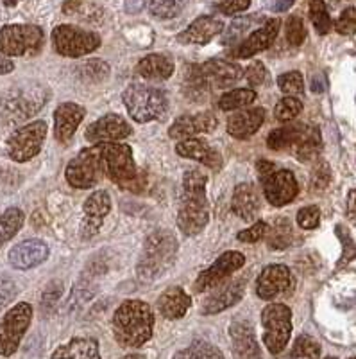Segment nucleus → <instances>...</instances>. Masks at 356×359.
Wrapping results in <instances>:
<instances>
[{
    "mask_svg": "<svg viewBox=\"0 0 356 359\" xmlns=\"http://www.w3.org/2000/svg\"><path fill=\"white\" fill-rule=\"evenodd\" d=\"M281 20L280 18H271L259 29L252 31L249 36L243 41H240L238 45H235L233 49L229 50L231 57H251L255 54L263 53L267 50L272 43H274L276 36L280 33Z\"/></svg>",
    "mask_w": 356,
    "mask_h": 359,
    "instance_id": "19",
    "label": "nucleus"
},
{
    "mask_svg": "<svg viewBox=\"0 0 356 359\" xmlns=\"http://www.w3.org/2000/svg\"><path fill=\"white\" fill-rule=\"evenodd\" d=\"M61 294H63V284L57 280L50 282L49 286L45 287L43 294H41V311L50 313L57 306V302H59Z\"/></svg>",
    "mask_w": 356,
    "mask_h": 359,
    "instance_id": "45",
    "label": "nucleus"
},
{
    "mask_svg": "<svg viewBox=\"0 0 356 359\" xmlns=\"http://www.w3.org/2000/svg\"><path fill=\"white\" fill-rule=\"evenodd\" d=\"M243 264H245V255L243 253L236 252V250L224 252L213 264L208 266L203 273L195 278L194 291L195 293H203V291L213 290L215 286H219L220 282L229 278Z\"/></svg>",
    "mask_w": 356,
    "mask_h": 359,
    "instance_id": "14",
    "label": "nucleus"
},
{
    "mask_svg": "<svg viewBox=\"0 0 356 359\" xmlns=\"http://www.w3.org/2000/svg\"><path fill=\"white\" fill-rule=\"evenodd\" d=\"M79 6H81V0H65V4H63V13L72 15V13H76L77 9H79Z\"/></svg>",
    "mask_w": 356,
    "mask_h": 359,
    "instance_id": "57",
    "label": "nucleus"
},
{
    "mask_svg": "<svg viewBox=\"0 0 356 359\" xmlns=\"http://www.w3.org/2000/svg\"><path fill=\"white\" fill-rule=\"evenodd\" d=\"M231 210L243 221H255L259 212V191L251 182H242L233 191Z\"/></svg>",
    "mask_w": 356,
    "mask_h": 359,
    "instance_id": "27",
    "label": "nucleus"
},
{
    "mask_svg": "<svg viewBox=\"0 0 356 359\" xmlns=\"http://www.w3.org/2000/svg\"><path fill=\"white\" fill-rule=\"evenodd\" d=\"M174 359H224V354L213 343L204 339H195L187 348L179 351Z\"/></svg>",
    "mask_w": 356,
    "mask_h": 359,
    "instance_id": "38",
    "label": "nucleus"
},
{
    "mask_svg": "<svg viewBox=\"0 0 356 359\" xmlns=\"http://www.w3.org/2000/svg\"><path fill=\"white\" fill-rule=\"evenodd\" d=\"M81 229H79V237L83 241H90L92 237L101 232V226L104 223L106 216L111 212V198L106 191H95L90 194L88 200L83 205Z\"/></svg>",
    "mask_w": 356,
    "mask_h": 359,
    "instance_id": "16",
    "label": "nucleus"
},
{
    "mask_svg": "<svg viewBox=\"0 0 356 359\" xmlns=\"http://www.w3.org/2000/svg\"><path fill=\"white\" fill-rule=\"evenodd\" d=\"M65 178L76 189H92L106 178L104 165L95 144L77 153L65 169Z\"/></svg>",
    "mask_w": 356,
    "mask_h": 359,
    "instance_id": "12",
    "label": "nucleus"
},
{
    "mask_svg": "<svg viewBox=\"0 0 356 359\" xmlns=\"http://www.w3.org/2000/svg\"><path fill=\"white\" fill-rule=\"evenodd\" d=\"M292 358L294 359H319L320 358V345L315 338L308 334H301L294 341L292 347Z\"/></svg>",
    "mask_w": 356,
    "mask_h": 359,
    "instance_id": "42",
    "label": "nucleus"
},
{
    "mask_svg": "<svg viewBox=\"0 0 356 359\" xmlns=\"http://www.w3.org/2000/svg\"><path fill=\"white\" fill-rule=\"evenodd\" d=\"M335 29L339 34H344V36H349V34H355L356 29V9L348 8L340 13L339 20L335 22Z\"/></svg>",
    "mask_w": 356,
    "mask_h": 359,
    "instance_id": "51",
    "label": "nucleus"
},
{
    "mask_svg": "<svg viewBox=\"0 0 356 359\" xmlns=\"http://www.w3.org/2000/svg\"><path fill=\"white\" fill-rule=\"evenodd\" d=\"M145 6V0H126L127 13H140Z\"/></svg>",
    "mask_w": 356,
    "mask_h": 359,
    "instance_id": "56",
    "label": "nucleus"
},
{
    "mask_svg": "<svg viewBox=\"0 0 356 359\" xmlns=\"http://www.w3.org/2000/svg\"><path fill=\"white\" fill-rule=\"evenodd\" d=\"M324 359H336V358H332V355H329V358H324Z\"/></svg>",
    "mask_w": 356,
    "mask_h": 359,
    "instance_id": "62",
    "label": "nucleus"
},
{
    "mask_svg": "<svg viewBox=\"0 0 356 359\" xmlns=\"http://www.w3.org/2000/svg\"><path fill=\"white\" fill-rule=\"evenodd\" d=\"M102 40L94 31L63 24L52 31V47L59 56L81 57L101 47Z\"/></svg>",
    "mask_w": 356,
    "mask_h": 359,
    "instance_id": "10",
    "label": "nucleus"
},
{
    "mask_svg": "<svg viewBox=\"0 0 356 359\" xmlns=\"http://www.w3.org/2000/svg\"><path fill=\"white\" fill-rule=\"evenodd\" d=\"M187 0H149V11L152 17L170 20V18L181 15Z\"/></svg>",
    "mask_w": 356,
    "mask_h": 359,
    "instance_id": "40",
    "label": "nucleus"
},
{
    "mask_svg": "<svg viewBox=\"0 0 356 359\" xmlns=\"http://www.w3.org/2000/svg\"><path fill=\"white\" fill-rule=\"evenodd\" d=\"M174 60L169 54L154 53L149 56L142 57L138 62L136 70L134 72L143 79H150V81H165L174 74Z\"/></svg>",
    "mask_w": 356,
    "mask_h": 359,
    "instance_id": "30",
    "label": "nucleus"
},
{
    "mask_svg": "<svg viewBox=\"0 0 356 359\" xmlns=\"http://www.w3.org/2000/svg\"><path fill=\"white\" fill-rule=\"evenodd\" d=\"M310 18L319 34H328L332 31V17L324 0H312L310 2Z\"/></svg>",
    "mask_w": 356,
    "mask_h": 359,
    "instance_id": "41",
    "label": "nucleus"
},
{
    "mask_svg": "<svg viewBox=\"0 0 356 359\" xmlns=\"http://www.w3.org/2000/svg\"><path fill=\"white\" fill-rule=\"evenodd\" d=\"M86 110L77 102H61L54 111V137L59 144H69L79 124L85 118Z\"/></svg>",
    "mask_w": 356,
    "mask_h": 359,
    "instance_id": "25",
    "label": "nucleus"
},
{
    "mask_svg": "<svg viewBox=\"0 0 356 359\" xmlns=\"http://www.w3.org/2000/svg\"><path fill=\"white\" fill-rule=\"evenodd\" d=\"M2 2H4V4L8 6V8H13V6H17L18 2H20V0H2Z\"/></svg>",
    "mask_w": 356,
    "mask_h": 359,
    "instance_id": "61",
    "label": "nucleus"
},
{
    "mask_svg": "<svg viewBox=\"0 0 356 359\" xmlns=\"http://www.w3.org/2000/svg\"><path fill=\"white\" fill-rule=\"evenodd\" d=\"M312 126L303 123L287 124V126L276 128L269 133L267 146L272 151H287V149H296L301 142L304 140L308 133H310Z\"/></svg>",
    "mask_w": 356,
    "mask_h": 359,
    "instance_id": "29",
    "label": "nucleus"
},
{
    "mask_svg": "<svg viewBox=\"0 0 356 359\" xmlns=\"http://www.w3.org/2000/svg\"><path fill=\"white\" fill-rule=\"evenodd\" d=\"M262 20L263 18L259 17V15H249V17L235 18V20L227 25V29L224 31L222 40L220 41H222V45L238 43V41L243 38V34H245L247 31H251V29L255 27L256 24H259Z\"/></svg>",
    "mask_w": 356,
    "mask_h": 359,
    "instance_id": "37",
    "label": "nucleus"
},
{
    "mask_svg": "<svg viewBox=\"0 0 356 359\" xmlns=\"http://www.w3.org/2000/svg\"><path fill=\"white\" fill-rule=\"evenodd\" d=\"M292 4H294V0H276V4H274V9L276 11H288V9L292 8Z\"/></svg>",
    "mask_w": 356,
    "mask_h": 359,
    "instance_id": "58",
    "label": "nucleus"
},
{
    "mask_svg": "<svg viewBox=\"0 0 356 359\" xmlns=\"http://www.w3.org/2000/svg\"><path fill=\"white\" fill-rule=\"evenodd\" d=\"M183 92L192 101H204L206 95L210 94L211 88L204 78L199 72L197 65L187 67V72H185V81H183Z\"/></svg>",
    "mask_w": 356,
    "mask_h": 359,
    "instance_id": "33",
    "label": "nucleus"
},
{
    "mask_svg": "<svg viewBox=\"0 0 356 359\" xmlns=\"http://www.w3.org/2000/svg\"><path fill=\"white\" fill-rule=\"evenodd\" d=\"M178 239L172 230H156L145 239L143 252L136 264V275L142 282H152L166 273L176 262Z\"/></svg>",
    "mask_w": 356,
    "mask_h": 359,
    "instance_id": "3",
    "label": "nucleus"
},
{
    "mask_svg": "<svg viewBox=\"0 0 356 359\" xmlns=\"http://www.w3.org/2000/svg\"><path fill=\"white\" fill-rule=\"evenodd\" d=\"M251 6V0H220L219 11L224 15H235V13L245 11Z\"/></svg>",
    "mask_w": 356,
    "mask_h": 359,
    "instance_id": "53",
    "label": "nucleus"
},
{
    "mask_svg": "<svg viewBox=\"0 0 356 359\" xmlns=\"http://www.w3.org/2000/svg\"><path fill=\"white\" fill-rule=\"evenodd\" d=\"M13 70H15V63H13L8 56L0 54V76L13 72Z\"/></svg>",
    "mask_w": 356,
    "mask_h": 359,
    "instance_id": "54",
    "label": "nucleus"
},
{
    "mask_svg": "<svg viewBox=\"0 0 356 359\" xmlns=\"http://www.w3.org/2000/svg\"><path fill=\"white\" fill-rule=\"evenodd\" d=\"M50 359H101L99 341L94 338H72L57 347Z\"/></svg>",
    "mask_w": 356,
    "mask_h": 359,
    "instance_id": "32",
    "label": "nucleus"
},
{
    "mask_svg": "<svg viewBox=\"0 0 356 359\" xmlns=\"http://www.w3.org/2000/svg\"><path fill=\"white\" fill-rule=\"evenodd\" d=\"M265 123V110L263 108H249V110H240L231 114L227 118V133L233 139L247 140L256 133Z\"/></svg>",
    "mask_w": 356,
    "mask_h": 359,
    "instance_id": "26",
    "label": "nucleus"
},
{
    "mask_svg": "<svg viewBox=\"0 0 356 359\" xmlns=\"http://www.w3.org/2000/svg\"><path fill=\"white\" fill-rule=\"evenodd\" d=\"M131 133H133V128L129 126V123L122 115L106 114L86 128L85 137L92 144H101L124 140Z\"/></svg>",
    "mask_w": 356,
    "mask_h": 359,
    "instance_id": "18",
    "label": "nucleus"
},
{
    "mask_svg": "<svg viewBox=\"0 0 356 359\" xmlns=\"http://www.w3.org/2000/svg\"><path fill=\"white\" fill-rule=\"evenodd\" d=\"M224 31V24L219 18L210 17H199L197 20L192 22L183 33L178 34L179 43H192V45H204L210 40H213L217 34H220Z\"/></svg>",
    "mask_w": 356,
    "mask_h": 359,
    "instance_id": "28",
    "label": "nucleus"
},
{
    "mask_svg": "<svg viewBox=\"0 0 356 359\" xmlns=\"http://www.w3.org/2000/svg\"><path fill=\"white\" fill-rule=\"evenodd\" d=\"M122 101L126 104L131 118L140 124L159 121L169 108L165 92L158 86L145 85V83H133L127 86L122 94Z\"/></svg>",
    "mask_w": 356,
    "mask_h": 359,
    "instance_id": "6",
    "label": "nucleus"
},
{
    "mask_svg": "<svg viewBox=\"0 0 356 359\" xmlns=\"http://www.w3.org/2000/svg\"><path fill=\"white\" fill-rule=\"evenodd\" d=\"M117 343L124 348H138L152 338L154 313L142 300H126L117 307L111 320Z\"/></svg>",
    "mask_w": 356,
    "mask_h": 359,
    "instance_id": "2",
    "label": "nucleus"
},
{
    "mask_svg": "<svg viewBox=\"0 0 356 359\" xmlns=\"http://www.w3.org/2000/svg\"><path fill=\"white\" fill-rule=\"evenodd\" d=\"M45 137H47V123L45 121H34V123L18 128L6 142L8 156L18 163L29 162L41 151Z\"/></svg>",
    "mask_w": 356,
    "mask_h": 359,
    "instance_id": "13",
    "label": "nucleus"
},
{
    "mask_svg": "<svg viewBox=\"0 0 356 359\" xmlns=\"http://www.w3.org/2000/svg\"><path fill=\"white\" fill-rule=\"evenodd\" d=\"M208 176L197 169L183 175L179 194L178 226L187 237H194L206 229L210 221V207L206 200Z\"/></svg>",
    "mask_w": 356,
    "mask_h": 359,
    "instance_id": "1",
    "label": "nucleus"
},
{
    "mask_svg": "<svg viewBox=\"0 0 356 359\" xmlns=\"http://www.w3.org/2000/svg\"><path fill=\"white\" fill-rule=\"evenodd\" d=\"M301 111H303V102L297 97L287 95V97L280 99L278 104H276L274 117L278 118L280 123H290L292 118H296Z\"/></svg>",
    "mask_w": 356,
    "mask_h": 359,
    "instance_id": "43",
    "label": "nucleus"
},
{
    "mask_svg": "<svg viewBox=\"0 0 356 359\" xmlns=\"http://www.w3.org/2000/svg\"><path fill=\"white\" fill-rule=\"evenodd\" d=\"M231 347L235 359H262L259 343L256 339L255 329L245 320H236L229 325Z\"/></svg>",
    "mask_w": 356,
    "mask_h": 359,
    "instance_id": "24",
    "label": "nucleus"
},
{
    "mask_svg": "<svg viewBox=\"0 0 356 359\" xmlns=\"http://www.w3.org/2000/svg\"><path fill=\"white\" fill-rule=\"evenodd\" d=\"M43 47V31L33 24H9L0 29V54L22 57L38 54Z\"/></svg>",
    "mask_w": 356,
    "mask_h": 359,
    "instance_id": "8",
    "label": "nucleus"
},
{
    "mask_svg": "<svg viewBox=\"0 0 356 359\" xmlns=\"http://www.w3.org/2000/svg\"><path fill=\"white\" fill-rule=\"evenodd\" d=\"M263 343L271 354H280L290 341L292 311L285 304H269L262 311Z\"/></svg>",
    "mask_w": 356,
    "mask_h": 359,
    "instance_id": "9",
    "label": "nucleus"
},
{
    "mask_svg": "<svg viewBox=\"0 0 356 359\" xmlns=\"http://www.w3.org/2000/svg\"><path fill=\"white\" fill-rule=\"evenodd\" d=\"M324 88H326V78H324L322 74H319V76H313L312 92H315V94H320Z\"/></svg>",
    "mask_w": 356,
    "mask_h": 359,
    "instance_id": "55",
    "label": "nucleus"
},
{
    "mask_svg": "<svg viewBox=\"0 0 356 359\" xmlns=\"http://www.w3.org/2000/svg\"><path fill=\"white\" fill-rule=\"evenodd\" d=\"M349 359H355V358H349Z\"/></svg>",
    "mask_w": 356,
    "mask_h": 359,
    "instance_id": "63",
    "label": "nucleus"
},
{
    "mask_svg": "<svg viewBox=\"0 0 356 359\" xmlns=\"http://www.w3.org/2000/svg\"><path fill=\"white\" fill-rule=\"evenodd\" d=\"M304 38H306V29H304V22L299 17H290L287 22V41L290 45H303Z\"/></svg>",
    "mask_w": 356,
    "mask_h": 359,
    "instance_id": "50",
    "label": "nucleus"
},
{
    "mask_svg": "<svg viewBox=\"0 0 356 359\" xmlns=\"http://www.w3.org/2000/svg\"><path fill=\"white\" fill-rule=\"evenodd\" d=\"M49 246H47L45 241H41V239H25V241L13 246L8 259L9 264L15 269L27 271V269L36 268L41 262L47 261V259H49Z\"/></svg>",
    "mask_w": 356,
    "mask_h": 359,
    "instance_id": "21",
    "label": "nucleus"
},
{
    "mask_svg": "<svg viewBox=\"0 0 356 359\" xmlns=\"http://www.w3.org/2000/svg\"><path fill=\"white\" fill-rule=\"evenodd\" d=\"M73 72L83 83H92V85H97V83H104L106 79L110 78V65L102 60H88V62L81 63V65L73 67Z\"/></svg>",
    "mask_w": 356,
    "mask_h": 359,
    "instance_id": "35",
    "label": "nucleus"
},
{
    "mask_svg": "<svg viewBox=\"0 0 356 359\" xmlns=\"http://www.w3.org/2000/svg\"><path fill=\"white\" fill-rule=\"evenodd\" d=\"M95 147H97L99 156L104 165L106 178H110L118 187L134 191V185L145 182L142 172H138L133 151L127 144L101 142L95 144Z\"/></svg>",
    "mask_w": 356,
    "mask_h": 359,
    "instance_id": "5",
    "label": "nucleus"
},
{
    "mask_svg": "<svg viewBox=\"0 0 356 359\" xmlns=\"http://www.w3.org/2000/svg\"><path fill=\"white\" fill-rule=\"evenodd\" d=\"M120 359H145V355L143 354H129V355H124V358Z\"/></svg>",
    "mask_w": 356,
    "mask_h": 359,
    "instance_id": "60",
    "label": "nucleus"
},
{
    "mask_svg": "<svg viewBox=\"0 0 356 359\" xmlns=\"http://www.w3.org/2000/svg\"><path fill=\"white\" fill-rule=\"evenodd\" d=\"M267 229H269V223H265V221H256L252 226H249V229L236 233V239H238L240 243H251L252 245V243H258L262 241V239H265Z\"/></svg>",
    "mask_w": 356,
    "mask_h": 359,
    "instance_id": "49",
    "label": "nucleus"
},
{
    "mask_svg": "<svg viewBox=\"0 0 356 359\" xmlns=\"http://www.w3.org/2000/svg\"><path fill=\"white\" fill-rule=\"evenodd\" d=\"M192 306V298L183 287L174 286L163 291L158 298L159 314L166 320H179L188 313Z\"/></svg>",
    "mask_w": 356,
    "mask_h": 359,
    "instance_id": "31",
    "label": "nucleus"
},
{
    "mask_svg": "<svg viewBox=\"0 0 356 359\" xmlns=\"http://www.w3.org/2000/svg\"><path fill=\"white\" fill-rule=\"evenodd\" d=\"M50 90L43 85L13 86L0 97V118L6 126L25 123L49 102Z\"/></svg>",
    "mask_w": 356,
    "mask_h": 359,
    "instance_id": "4",
    "label": "nucleus"
},
{
    "mask_svg": "<svg viewBox=\"0 0 356 359\" xmlns=\"http://www.w3.org/2000/svg\"><path fill=\"white\" fill-rule=\"evenodd\" d=\"M296 286L294 275L285 264H269L262 269L258 280H256V294L262 300H274L278 297L292 293Z\"/></svg>",
    "mask_w": 356,
    "mask_h": 359,
    "instance_id": "15",
    "label": "nucleus"
},
{
    "mask_svg": "<svg viewBox=\"0 0 356 359\" xmlns=\"http://www.w3.org/2000/svg\"><path fill=\"white\" fill-rule=\"evenodd\" d=\"M245 278L238 277L233 280H224L220 282L219 286L213 287V293L206 298L201 306V314L204 316H211V314H219L222 311L229 309L235 304L242 300L243 293H245Z\"/></svg>",
    "mask_w": 356,
    "mask_h": 359,
    "instance_id": "17",
    "label": "nucleus"
},
{
    "mask_svg": "<svg viewBox=\"0 0 356 359\" xmlns=\"http://www.w3.org/2000/svg\"><path fill=\"white\" fill-rule=\"evenodd\" d=\"M259 182H262L263 196L274 207H285L292 203L299 194V184H297L294 172L288 169L276 168L272 162L259 160L256 163Z\"/></svg>",
    "mask_w": 356,
    "mask_h": 359,
    "instance_id": "7",
    "label": "nucleus"
},
{
    "mask_svg": "<svg viewBox=\"0 0 356 359\" xmlns=\"http://www.w3.org/2000/svg\"><path fill=\"white\" fill-rule=\"evenodd\" d=\"M349 217L351 219H355V212H356V208H355V191L349 192Z\"/></svg>",
    "mask_w": 356,
    "mask_h": 359,
    "instance_id": "59",
    "label": "nucleus"
},
{
    "mask_svg": "<svg viewBox=\"0 0 356 359\" xmlns=\"http://www.w3.org/2000/svg\"><path fill=\"white\" fill-rule=\"evenodd\" d=\"M18 287L9 275L0 273V311H4L15 300Z\"/></svg>",
    "mask_w": 356,
    "mask_h": 359,
    "instance_id": "48",
    "label": "nucleus"
},
{
    "mask_svg": "<svg viewBox=\"0 0 356 359\" xmlns=\"http://www.w3.org/2000/svg\"><path fill=\"white\" fill-rule=\"evenodd\" d=\"M256 92L251 88H235L231 92H226L222 97L219 99V108L222 111H235L240 108L249 107L251 102H255Z\"/></svg>",
    "mask_w": 356,
    "mask_h": 359,
    "instance_id": "39",
    "label": "nucleus"
},
{
    "mask_svg": "<svg viewBox=\"0 0 356 359\" xmlns=\"http://www.w3.org/2000/svg\"><path fill=\"white\" fill-rule=\"evenodd\" d=\"M24 221L25 214L22 212L20 208H6V212H2V216H0V248L20 232V229L24 226Z\"/></svg>",
    "mask_w": 356,
    "mask_h": 359,
    "instance_id": "34",
    "label": "nucleus"
},
{
    "mask_svg": "<svg viewBox=\"0 0 356 359\" xmlns=\"http://www.w3.org/2000/svg\"><path fill=\"white\" fill-rule=\"evenodd\" d=\"M243 76L247 78V81L251 83L252 86H259L267 81V69L262 62H252L251 65L243 70Z\"/></svg>",
    "mask_w": 356,
    "mask_h": 359,
    "instance_id": "52",
    "label": "nucleus"
},
{
    "mask_svg": "<svg viewBox=\"0 0 356 359\" xmlns=\"http://www.w3.org/2000/svg\"><path fill=\"white\" fill-rule=\"evenodd\" d=\"M33 322V307L27 302L13 306L0 320V355L11 358L20 347L22 339Z\"/></svg>",
    "mask_w": 356,
    "mask_h": 359,
    "instance_id": "11",
    "label": "nucleus"
},
{
    "mask_svg": "<svg viewBox=\"0 0 356 359\" xmlns=\"http://www.w3.org/2000/svg\"><path fill=\"white\" fill-rule=\"evenodd\" d=\"M197 67L211 90L227 88V86L243 78L242 67L235 62H229V60H208L206 63Z\"/></svg>",
    "mask_w": 356,
    "mask_h": 359,
    "instance_id": "22",
    "label": "nucleus"
},
{
    "mask_svg": "<svg viewBox=\"0 0 356 359\" xmlns=\"http://www.w3.org/2000/svg\"><path fill=\"white\" fill-rule=\"evenodd\" d=\"M310 182H312V191H324L328 187L329 182H332V169H329L328 163L317 162L312 176H310Z\"/></svg>",
    "mask_w": 356,
    "mask_h": 359,
    "instance_id": "46",
    "label": "nucleus"
},
{
    "mask_svg": "<svg viewBox=\"0 0 356 359\" xmlns=\"http://www.w3.org/2000/svg\"><path fill=\"white\" fill-rule=\"evenodd\" d=\"M278 86L283 94L292 95V97H297L304 92V79L303 74L297 72V70H292V72L281 74L278 78Z\"/></svg>",
    "mask_w": 356,
    "mask_h": 359,
    "instance_id": "44",
    "label": "nucleus"
},
{
    "mask_svg": "<svg viewBox=\"0 0 356 359\" xmlns=\"http://www.w3.org/2000/svg\"><path fill=\"white\" fill-rule=\"evenodd\" d=\"M176 151L183 158L195 160V162L203 163V165L213 169V171H220L224 165L222 155L219 153V149H215L208 140L199 139V137L179 140L178 146H176Z\"/></svg>",
    "mask_w": 356,
    "mask_h": 359,
    "instance_id": "23",
    "label": "nucleus"
},
{
    "mask_svg": "<svg viewBox=\"0 0 356 359\" xmlns=\"http://www.w3.org/2000/svg\"><path fill=\"white\" fill-rule=\"evenodd\" d=\"M219 126V118L211 111H201V114L181 115L169 128V137L174 140L190 139L201 133H211Z\"/></svg>",
    "mask_w": 356,
    "mask_h": 359,
    "instance_id": "20",
    "label": "nucleus"
},
{
    "mask_svg": "<svg viewBox=\"0 0 356 359\" xmlns=\"http://www.w3.org/2000/svg\"><path fill=\"white\" fill-rule=\"evenodd\" d=\"M320 221V210L317 205H308L303 207L297 212V224H299L303 230H313L319 226Z\"/></svg>",
    "mask_w": 356,
    "mask_h": 359,
    "instance_id": "47",
    "label": "nucleus"
},
{
    "mask_svg": "<svg viewBox=\"0 0 356 359\" xmlns=\"http://www.w3.org/2000/svg\"><path fill=\"white\" fill-rule=\"evenodd\" d=\"M292 224L290 219L287 217H278L274 219L272 226H269L267 233H265V239H267L269 248L274 250H285L292 245Z\"/></svg>",
    "mask_w": 356,
    "mask_h": 359,
    "instance_id": "36",
    "label": "nucleus"
}]
</instances>
